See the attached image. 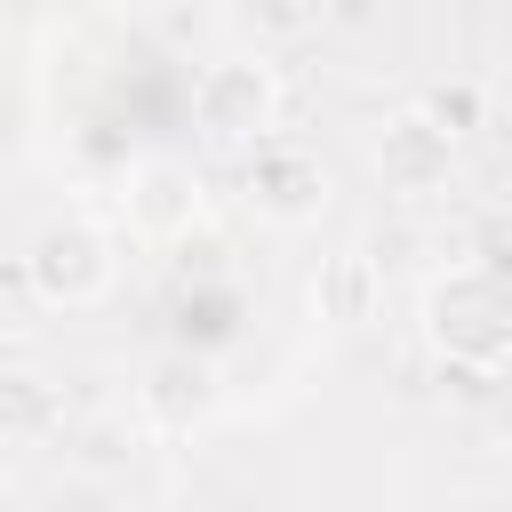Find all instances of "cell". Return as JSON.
<instances>
[{
	"label": "cell",
	"mask_w": 512,
	"mask_h": 512,
	"mask_svg": "<svg viewBox=\"0 0 512 512\" xmlns=\"http://www.w3.org/2000/svg\"><path fill=\"white\" fill-rule=\"evenodd\" d=\"M192 216H200V176H192L184 160L152 152V160H136V168H128V224H136V232L176 240Z\"/></svg>",
	"instance_id": "cell-6"
},
{
	"label": "cell",
	"mask_w": 512,
	"mask_h": 512,
	"mask_svg": "<svg viewBox=\"0 0 512 512\" xmlns=\"http://www.w3.org/2000/svg\"><path fill=\"white\" fill-rule=\"evenodd\" d=\"M192 120L216 136V144H272V120H280V80L264 56H216L200 64L192 80Z\"/></svg>",
	"instance_id": "cell-3"
},
{
	"label": "cell",
	"mask_w": 512,
	"mask_h": 512,
	"mask_svg": "<svg viewBox=\"0 0 512 512\" xmlns=\"http://www.w3.org/2000/svg\"><path fill=\"white\" fill-rule=\"evenodd\" d=\"M136 400H144V416H152L160 432H184L192 416H208V400H216V368H208L200 352H160V360L144 368Z\"/></svg>",
	"instance_id": "cell-7"
},
{
	"label": "cell",
	"mask_w": 512,
	"mask_h": 512,
	"mask_svg": "<svg viewBox=\"0 0 512 512\" xmlns=\"http://www.w3.org/2000/svg\"><path fill=\"white\" fill-rule=\"evenodd\" d=\"M312 296H320V320L352 328V320H368V312H376V296H384V264H376V256H360V248H352V256H328Z\"/></svg>",
	"instance_id": "cell-8"
},
{
	"label": "cell",
	"mask_w": 512,
	"mask_h": 512,
	"mask_svg": "<svg viewBox=\"0 0 512 512\" xmlns=\"http://www.w3.org/2000/svg\"><path fill=\"white\" fill-rule=\"evenodd\" d=\"M40 424H48V384H40L32 368H16V376H8V432L24 440V432H40Z\"/></svg>",
	"instance_id": "cell-10"
},
{
	"label": "cell",
	"mask_w": 512,
	"mask_h": 512,
	"mask_svg": "<svg viewBox=\"0 0 512 512\" xmlns=\"http://www.w3.org/2000/svg\"><path fill=\"white\" fill-rule=\"evenodd\" d=\"M48 512H120V488L104 472H64L48 488Z\"/></svg>",
	"instance_id": "cell-9"
},
{
	"label": "cell",
	"mask_w": 512,
	"mask_h": 512,
	"mask_svg": "<svg viewBox=\"0 0 512 512\" xmlns=\"http://www.w3.org/2000/svg\"><path fill=\"white\" fill-rule=\"evenodd\" d=\"M248 200H256L272 224H304V216H320V200H328V160L304 152V144H288V136H272V144L248 152Z\"/></svg>",
	"instance_id": "cell-4"
},
{
	"label": "cell",
	"mask_w": 512,
	"mask_h": 512,
	"mask_svg": "<svg viewBox=\"0 0 512 512\" xmlns=\"http://www.w3.org/2000/svg\"><path fill=\"white\" fill-rule=\"evenodd\" d=\"M424 336L440 344L448 368H480V376L504 368L512 360V280L480 272V264H456L424 296Z\"/></svg>",
	"instance_id": "cell-1"
},
{
	"label": "cell",
	"mask_w": 512,
	"mask_h": 512,
	"mask_svg": "<svg viewBox=\"0 0 512 512\" xmlns=\"http://www.w3.org/2000/svg\"><path fill=\"white\" fill-rule=\"evenodd\" d=\"M248 24H264V32H296L304 8H248Z\"/></svg>",
	"instance_id": "cell-12"
},
{
	"label": "cell",
	"mask_w": 512,
	"mask_h": 512,
	"mask_svg": "<svg viewBox=\"0 0 512 512\" xmlns=\"http://www.w3.org/2000/svg\"><path fill=\"white\" fill-rule=\"evenodd\" d=\"M112 272H120V256H112V232L96 224V216H56V224H40L32 232V248H24V280H32V296H48V304H96L104 288H112Z\"/></svg>",
	"instance_id": "cell-2"
},
{
	"label": "cell",
	"mask_w": 512,
	"mask_h": 512,
	"mask_svg": "<svg viewBox=\"0 0 512 512\" xmlns=\"http://www.w3.org/2000/svg\"><path fill=\"white\" fill-rule=\"evenodd\" d=\"M376 168H384L392 192H440L448 168H456V136H448L424 104H408V112L384 120V136H376Z\"/></svg>",
	"instance_id": "cell-5"
},
{
	"label": "cell",
	"mask_w": 512,
	"mask_h": 512,
	"mask_svg": "<svg viewBox=\"0 0 512 512\" xmlns=\"http://www.w3.org/2000/svg\"><path fill=\"white\" fill-rule=\"evenodd\" d=\"M424 112H432L448 136H464V128L480 120V88H472V80H448V88H432V96H424Z\"/></svg>",
	"instance_id": "cell-11"
}]
</instances>
